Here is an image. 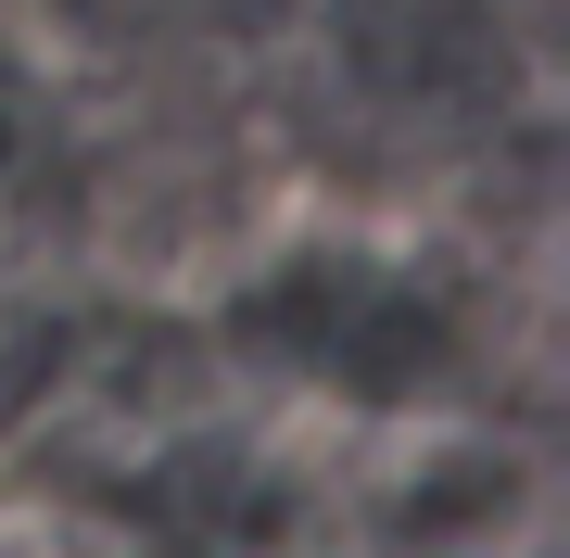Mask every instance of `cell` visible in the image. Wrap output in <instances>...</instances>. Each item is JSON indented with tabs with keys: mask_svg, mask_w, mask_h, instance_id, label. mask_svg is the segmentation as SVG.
<instances>
[{
	"mask_svg": "<svg viewBox=\"0 0 570 558\" xmlns=\"http://www.w3.org/2000/svg\"><path fill=\"white\" fill-rule=\"evenodd\" d=\"M0 558H115V546H102V533H39V520H13Z\"/></svg>",
	"mask_w": 570,
	"mask_h": 558,
	"instance_id": "6da1fadb",
	"label": "cell"
}]
</instances>
